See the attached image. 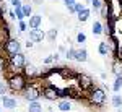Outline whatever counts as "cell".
<instances>
[{
  "mask_svg": "<svg viewBox=\"0 0 122 112\" xmlns=\"http://www.w3.org/2000/svg\"><path fill=\"white\" fill-rule=\"evenodd\" d=\"M88 104L93 107H103L106 102V89L101 86H93L88 93H86Z\"/></svg>",
  "mask_w": 122,
  "mask_h": 112,
  "instance_id": "6da1fadb",
  "label": "cell"
},
{
  "mask_svg": "<svg viewBox=\"0 0 122 112\" xmlns=\"http://www.w3.org/2000/svg\"><path fill=\"white\" fill-rule=\"evenodd\" d=\"M26 84H28V80L21 72L7 76V88L10 91H13V93H21L26 88Z\"/></svg>",
  "mask_w": 122,
  "mask_h": 112,
  "instance_id": "7a4b0ae2",
  "label": "cell"
},
{
  "mask_svg": "<svg viewBox=\"0 0 122 112\" xmlns=\"http://www.w3.org/2000/svg\"><path fill=\"white\" fill-rule=\"evenodd\" d=\"M21 93H23V97H25L28 102H31V101H39V97L42 96V86L33 83V81L29 80V83L26 84V88H25Z\"/></svg>",
  "mask_w": 122,
  "mask_h": 112,
  "instance_id": "3957f363",
  "label": "cell"
},
{
  "mask_svg": "<svg viewBox=\"0 0 122 112\" xmlns=\"http://www.w3.org/2000/svg\"><path fill=\"white\" fill-rule=\"evenodd\" d=\"M2 50H3L5 57H8V58L11 55L21 52V42H20V39H16V37H10V39H7L5 44L2 46Z\"/></svg>",
  "mask_w": 122,
  "mask_h": 112,
  "instance_id": "277c9868",
  "label": "cell"
},
{
  "mask_svg": "<svg viewBox=\"0 0 122 112\" xmlns=\"http://www.w3.org/2000/svg\"><path fill=\"white\" fill-rule=\"evenodd\" d=\"M75 81H76V88H78L80 91H83V93H88L94 86V80L86 73H76Z\"/></svg>",
  "mask_w": 122,
  "mask_h": 112,
  "instance_id": "5b68a950",
  "label": "cell"
},
{
  "mask_svg": "<svg viewBox=\"0 0 122 112\" xmlns=\"http://www.w3.org/2000/svg\"><path fill=\"white\" fill-rule=\"evenodd\" d=\"M42 97L47 101H59L60 96H59V88L56 84H44L42 86Z\"/></svg>",
  "mask_w": 122,
  "mask_h": 112,
  "instance_id": "8992f818",
  "label": "cell"
},
{
  "mask_svg": "<svg viewBox=\"0 0 122 112\" xmlns=\"http://www.w3.org/2000/svg\"><path fill=\"white\" fill-rule=\"evenodd\" d=\"M21 73L26 76V80H36L38 78V68L33 65V63H25V67L21 68Z\"/></svg>",
  "mask_w": 122,
  "mask_h": 112,
  "instance_id": "52a82bcc",
  "label": "cell"
},
{
  "mask_svg": "<svg viewBox=\"0 0 122 112\" xmlns=\"http://www.w3.org/2000/svg\"><path fill=\"white\" fill-rule=\"evenodd\" d=\"M28 39H31L33 42H42V41L46 39V33H44L42 29H39V28H31L29 29V37Z\"/></svg>",
  "mask_w": 122,
  "mask_h": 112,
  "instance_id": "ba28073f",
  "label": "cell"
},
{
  "mask_svg": "<svg viewBox=\"0 0 122 112\" xmlns=\"http://www.w3.org/2000/svg\"><path fill=\"white\" fill-rule=\"evenodd\" d=\"M2 104H3V107L7 109V111H13L15 107H16V99L15 97H11L8 94H5V96H2Z\"/></svg>",
  "mask_w": 122,
  "mask_h": 112,
  "instance_id": "9c48e42d",
  "label": "cell"
},
{
  "mask_svg": "<svg viewBox=\"0 0 122 112\" xmlns=\"http://www.w3.org/2000/svg\"><path fill=\"white\" fill-rule=\"evenodd\" d=\"M41 24H42V15H31L28 19V28H41Z\"/></svg>",
  "mask_w": 122,
  "mask_h": 112,
  "instance_id": "30bf717a",
  "label": "cell"
},
{
  "mask_svg": "<svg viewBox=\"0 0 122 112\" xmlns=\"http://www.w3.org/2000/svg\"><path fill=\"white\" fill-rule=\"evenodd\" d=\"M75 60L80 62V63H85L88 60V50L81 47V49H75Z\"/></svg>",
  "mask_w": 122,
  "mask_h": 112,
  "instance_id": "8fae6325",
  "label": "cell"
},
{
  "mask_svg": "<svg viewBox=\"0 0 122 112\" xmlns=\"http://www.w3.org/2000/svg\"><path fill=\"white\" fill-rule=\"evenodd\" d=\"M57 109L60 112H68L70 109H72V102L67 99V97H64V99H59V106H57Z\"/></svg>",
  "mask_w": 122,
  "mask_h": 112,
  "instance_id": "7c38bea8",
  "label": "cell"
},
{
  "mask_svg": "<svg viewBox=\"0 0 122 112\" xmlns=\"http://www.w3.org/2000/svg\"><path fill=\"white\" fill-rule=\"evenodd\" d=\"M112 73L114 76H122V60H117V58H114L112 62Z\"/></svg>",
  "mask_w": 122,
  "mask_h": 112,
  "instance_id": "4fadbf2b",
  "label": "cell"
},
{
  "mask_svg": "<svg viewBox=\"0 0 122 112\" xmlns=\"http://www.w3.org/2000/svg\"><path fill=\"white\" fill-rule=\"evenodd\" d=\"M76 15H78V21H80V23H85V21H88V18H90V15H91V10L85 7V8L81 10V11H78Z\"/></svg>",
  "mask_w": 122,
  "mask_h": 112,
  "instance_id": "5bb4252c",
  "label": "cell"
},
{
  "mask_svg": "<svg viewBox=\"0 0 122 112\" xmlns=\"http://www.w3.org/2000/svg\"><path fill=\"white\" fill-rule=\"evenodd\" d=\"M28 112H42V104L39 101H31L28 104Z\"/></svg>",
  "mask_w": 122,
  "mask_h": 112,
  "instance_id": "9a60e30c",
  "label": "cell"
},
{
  "mask_svg": "<svg viewBox=\"0 0 122 112\" xmlns=\"http://www.w3.org/2000/svg\"><path fill=\"white\" fill-rule=\"evenodd\" d=\"M91 31H93L94 36H99V34H103V23L98 19V21H94L93 26H91Z\"/></svg>",
  "mask_w": 122,
  "mask_h": 112,
  "instance_id": "2e32d148",
  "label": "cell"
},
{
  "mask_svg": "<svg viewBox=\"0 0 122 112\" xmlns=\"http://www.w3.org/2000/svg\"><path fill=\"white\" fill-rule=\"evenodd\" d=\"M98 11H99V16L103 19H107L109 18V3H103L101 8L98 10Z\"/></svg>",
  "mask_w": 122,
  "mask_h": 112,
  "instance_id": "e0dca14e",
  "label": "cell"
},
{
  "mask_svg": "<svg viewBox=\"0 0 122 112\" xmlns=\"http://www.w3.org/2000/svg\"><path fill=\"white\" fill-rule=\"evenodd\" d=\"M98 52H99V55H109L111 52H109V47H107V42L103 41V42H99V46H98Z\"/></svg>",
  "mask_w": 122,
  "mask_h": 112,
  "instance_id": "ac0fdd59",
  "label": "cell"
},
{
  "mask_svg": "<svg viewBox=\"0 0 122 112\" xmlns=\"http://www.w3.org/2000/svg\"><path fill=\"white\" fill-rule=\"evenodd\" d=\"M59 54H51V55H47L46 58H44V60H42V63H44V65H51V63H54V62H57V60H59Z\"/></svg>",
  "mask_w": 122,
  "mask_h": 112,
  "instance_id": "d6986e66",
  "label": "cell"
},
{
  "mask_svg": "<svg viewBox=\"0 0 122 112\" xmlns=\"http://www.w3.org/2000/svg\"><path fill=\"white\" fill-rule=\"evenodd\" d=\"M21 10H23L25 18H29V16L33 15V7H31L29 3H23V5H21Z\"/></svg>",
  "mask_w": 122,
  "mask_h": 112,
  "instance_id": "ffe728a7",
  "label": "cell"
},
{
  "mask_svg": "<svg viewBox=\"0 0 122 112\" xmlns=\"http://www.w3.org/2000/svg\"><path fill=\"white\" fill-rule=\"evenodd\" d=\"M57 36H59V31H57L56 28L49 29V31H47V33H46V37H47V39H49V41H51V42H54V41H56V39H57Z\"/></svg>",
  "mask_w": 122,
  "mask_h": 112,
  "instance_id": "44dd1931",
  "label": "cell"
},
{
  "mask_svg": "<svg viewBox=\"0 0 122 112\" xmlns=\"http://www.w3.org/2000/svg\"><path fill=\"white\" fill-rule=\"evenodd\" d=\"M7 65H8V57L0 54V73H3V72L7 70Z\"/></svg>",
  "mask_w": 122,
  "mask_h": 112,
  "instance_id": "7402d4cb",
  "label": "cell"
},
{
  "mask_svg": "<svg viewBox=\"0 0 122 112\" xmlns=\"http://www.w3.org/2000/svg\"><path fill=\"white\" fill-rule=\"evenodd\" d=\"M121 88H122V76H116L114 84H112V91H114V93H119Z\"/></svg>",
  "mask_w": 122,
  "mask_h": 112,
  "instance_id": "603a6c76",
  "label": "cell"
},
{
  "mask_svg": "<svg viewBox=\"0 0 122 112\" xmlns=\"http://www.w3.org/2000/svg\"><path fill=\"white\" fill-rule=\"evenodd\" d=\"M111 102H112L114 107L121 109V107H122V97H121V94H114V96H112V99H111Z\"/></svg>",
  "mask_w": 122,
  "mask_h": 112,
  "instance_id": "cb8c5ba5",
  "label": "cell"
},
{
  "mask_svg": "<svg viewBox=\"0 0 122 112\" xmlns=\"http://www.w3.org/2000/svg\"><path fill=\"white\" fill-rule=\"evenodd\" d=\"M65 57H67V60H75V49L70 47L68 50H65Z\"/></svg>",
  "mask_w": 122,
  "mask_h": 112,
  "instance_id": "d4e9b609",
  "label": "cell"
},
{
  "mask_svg": "<svg viewBox=\"0 0 122 112\" xmlns=\"http://www.w3.org/2000/svg\"><path fill=\"white\" fill-rule=\"evenodd\" d=\"M15 18L18 19H25V15H23V10H21V7H15Z\"/></svg>",
  "mask_w": 122,
  "mask_h": 112,
  "instance_id": "484cf974",
  "label": "cell"
},
{
  "mask_svg": "<svg viewBox=\"0 0 122 112\" xmlns=\"http://www.w3.org/2000/svg\"><path fill=\"white\" fill-rule=\"evenodd\" d=\"M7 11H8V10H7V3H5L3 0H0V18H3V16L7 15Z\"/></svg>",
  "mask_w": 122,
  "mask_h": 112,
  "instance_id": "4316f807",
  "label": "cell"
},
{
  "mask_svg": "<svg viewBox=\"0 0 122 112\" xmlns=\"http://www.w3.org/2000/svg\"><path fill=\"white\" fill-rule=\"evenodd\" d=\"M26 28H28V23H26L25 19H20V21H18V31H20V33H25Z\"/></svg>",
  "mask_w": 122,
  "mask_h": 112,
  "instance_id": "83f0119b",
  "label": "cell"
},
{
  "mask_svg": "<svg viewBox=\"0 0 122 112\" xmlns=\"http://www.w3.org/2000/svg\"><path fill=\"white\" fill-rule=\"evenodd\" d=\"M90 3H91V7H93V10H96V11H98V10L101 8V5H103L104 2H103V0H91Z\"/></svg>",
  "mask_w": 122,
  "mask_h": 112,
  "instance_id": "f1b7e54d",
  "label": "cell"
},
{
  "mask_svg": "<svg viewBox=\"0 0 122 112\" xmlns=\"http://www.w3.org/2000/svg\"><path fill=\"white\" fill-rule=\"evenodd\" d=\"M76 42H78V44L86 42V34H85V33H78V34H76Z\"/></svg>",
  "mask_w": 122,
  "mask_h": 112,
  "instance_id": "f546056e",
  "label": "cell"
},
{
  "mask_svg": "<svg viewBox=\"0 0 122 112\" xmlns=\"http://www.w3.org/2000/svg\"><path fill=\"white\" fill-rule=\"evenodd\" d=\"M83 8H85L83 3H78V2H75V3H73V13H78V11H81Z\"/></svg>",
  "mask_w": 122,
  "mask_h": 112,
  "instance_id": "4dcf8cb0",
  "label": "cell"
},
{
  "mask_svg": "<svg viewBox=\"0 0 122 112\" xmlns=\"http://www.w3.org/2000/svg\"><path fill=\"white\" fill-rule=\"evenodd\" d=\"M76 0H64V3H65L67 8H70V7H73V3H75Z\"/></svg>",
  "mask_w": 122,
  "mask_h": 112,
  "instance_id": "1f68e13d",
  "label": "cell"
},
{
  "mask_svg": "<svg viewBox=\"0 0 122 112\" xmlns=\"http://www.w3.org/2000/svg\"><path fill=\"white\" fill-rule=\"evenodd\" d=\"M10 2H11V5H13V7H21V5H23V3H21V0H10Z\"/></svg>",
  "mask_w": 122,
  "mask_h": 112,
  "instance_id": "d6a6232c",
  "label": "cell"
},
{
  "mask_svg": "<svg viewBox=\"0 0 122 112\" xmlns=\"http://www.w3.org/2000/svg\"><path fill=\"white\" fill-rule=\"evenodd\" d=\"M25 46L28 47V49H31V47L34 46V42H33V41H31V39H28V41H26V44H25Z\"/></svg>",
  "mask_w": 122,
  "mask_h": 112,
  "instance_id": "836d02e7",
  "label": "cell"
},
{
  "mask_svg": "<svg viewBox=\"0 0 122 112\" xmlns=\"http://www.w3.org/2000/svg\"><path fill=\"white\" fill-rule=\"evenodd\" d=\"M7 13H8V16L11 19H16V18H15V11H13V10H10V11H7Z\"/></svg>",
  "mask_w": 122,
  "mask_h": 112,
  "instance_id": "e575fe53",
  "label": "cell"
},
{
  "mask_svg": "<svg viewBox=\"0 0 122 112\" xmlns=\"http://www.w3.org/2000/svg\"><path fill=\"white\" fill-rule=\"evenodd\" d=\"M104 3H111V2H112V0H103Z\"/></svg>",
  "mask_w": 122,
  "mask_h": 112,
  "instance_id": "d590c367",
  "label": "cell"
},
{
  "mask_svg": "<svg viewBox=\"0 0 122 112\" xmlns=\"http://www.w3.org/2000/svg\"><path fill=\"white\" fill-rule=\"evenodd\" d=\"M49 112H56V111H49Z\"/></svg>",
  "mask_w": 122,
  "mask_h": 112,
  "instance_id": "8d00e7d4",
  "label": "cell"
},
{
  "mask_svg": "<svg viewBox=\"0 0 122 112\" xmlns=\"http://www.w3.org/2000/svg\"><path fill=\"white\" fill-rule=\"evenodd\" d=\"M0 112H2V107H0Z\"/></svg>",
  "mask_w": 122,
  "mask_h": 112,
  "instance_id": "74e56055",
  "label": "cell"
},
{
  "mask_svg": "<svg viewBox=\"0 0 122 112\" xmlns=\"http://www.w3.org/2000/svg\"><path fill=\"white\" fill-rule=\"evenodd\" d=\"M88 2H91V0H88Z\"/></svg>",
  "mask_w": 122,
  "mask_h": 112,
  "instance_id": "f35d334b",
  "label": "cell"
},
{
  "mask_svg": "<svg viewBox=\"0 0 122 112\" xmlns=\"http://www.w3.org/2000/svg\"><path fill=\"white\" fill-rule=\"evenodd\" d=\"M0 52H2V49H0Z\"/></svg>",
  "mask_w": 122,
  "mask_h": 112,
  "instance_id": "ab89813d",
  "label": "cell"
},
{
  "mask_svg": "<svg viewBox=\"0 0 122 112\" xmlns=\"http://www.w3.org/2000/svg\"><path fill=\"white\" fill-rule=\"evenodd\" d=\"M0 81H2V80H0Z\"/></svg>",
  "mask_w": 122,
  "mask_h": 112,
  "instance_id": "60d3db41",
  "label": "cell"
},
{
  "mask_svg": "<svg viewBox=\"0 0 122 112\" xmlns=\"http://www.w3.org/2000/svg\"><path fill=\"white\" fill-rule=\"evenodd\" d=\"M119 112H121V111H119Z\"/></svg>",
  "mask_w": 122,
  "mask_h": 112,
  "instance_id": "b9f144b4",
  "label": "cell"
}]
</instances>
